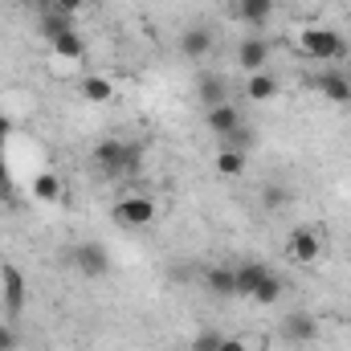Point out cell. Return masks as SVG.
I'll list each match as a JSON object with an SVG mask.
<instances>
[{
	"mask_svg": "<svg viewBox=\"0 0 351 351\" xmlns=\"http://www.w3.org/2000/svg\"><path fill=\"white\" fill-rule=\"evenodd\" d=\"M298 49H302L311 62H339V58H343V49H348V41H343L335 29L306 25V29L298 33Z\"/></svg>",
	"mask_w": 351,
	"mask_h": 351,
	"instance_id": "obj_1",
	"label": "cell"
},
{
	"mask_svg": "<svg viewBox=\"0 0 351 351\" xmlns=\"http://www.w3.org/2000/svg\"><path fill=\"white\" fill-rule=\"evenodd\" d=\"M29 302V286H25V269L16 265H0V311L8 319H21Z\"/></svg>",
	"mask_w": 351,
	"mask_h": 351,
	"instance_id": "obj_2",
	"label": "cell"
},
{
	"mask_svg": "<svg viewBox=\"0 0 351 351\" xmlns=\"http://www.w3.org/2000/svg\"><path fill=\"white\" fill-rule=\"evenodd\" d=\"M70 265H74L86 282H98V278L110 274V254H106L102 241H78V245L70 250Z\"/></svg>",
	"mask_w": 351,
	"mask_h": 351,
	"instance_id": "obj_3",
	"label": "cell"
},
{
	"mask_svg": "<svg viewBox=\"0 0 351 351\" xmlns=\"http://www.w3.org/2000/svg\"><path fill=\"white\" fill-rule=\"evenodd\" d=\"M278 335H282L286 348L302 351V348H311V343H319V319H315L311 311H290V315L282 319Z\"/></svg>",
	"mask_w": 351,
	"mask_h": 351,
	"instance_id": "obj_4",
	"label": "cell"
},
{
	"mask_svg": "<svg viewBox=\"0 0 351 351\" xmlns=\"http://www.w3.org/2000/svg\"><path fill=\"white\" fill-rule=\"evenodd\" d=\"M94 168L98 176H106V180H127V139H98L94 143Z\"/></svg>",
	"mask_w": 351,
	"mask_h": 351,
	"instance_id": "obj_5",
	"label": "cell"
},
{
	"mask_svg": "<svg viewBox=\"0 0 351 351\" xmlns=\"http://www.w3.org/2000/svg\"><path fill=\"white\" fill-rule=\"evenodd\" d=\"M286 254H290V262L294 265H315L319 262V254H323V237H319V229H311V225L290 229V237H286Z\"/></svg>",
	"mask_w": 351,
	"mask_h": 351,
	"instance_id": "obj_6",
	"label": "cell"
},
{
	"mask_svg": "<svg viewBox=\"0 0 351 351\" xmlns=\"http://www.w3.org/2000/svg\"><path fill=\"white\" fill-rule=\"evenodd\" d=\"M114 217H119V225H127V229H143V225L156 221V200L143 196V192H131V196H123V200L114 204Z\"/></svg>",
	"mask_w": 351,
	"mask_h": 351,
	"instance_id": "obj_7",
	"label": "cell"
},
{
	"mask_svg": "<svg viewBox=\"0 0 351 351\" xmlns=\"http://www.w3.org/2000/svg\"><path fill=\"white\" fill-rule=\"evenodd\" d=\"M311 86L319 90L327 102L335 106H351V82L343 70H323V74H311Z\"/></svg>",
	"mask_w": 351,
	"mask_h": 351,
	"instance_id": "obj_8",
	"label": "cell"
},
{
	"mask_svg": "<svg viewBox=\"0 0 351 351\" xmlns=\"http://www.w3.org/2000/svg\"><path fill=\"white\" fill-rule=\"evenodd\" d=\"M74 29V12H66V8H58V4H49V8H37V33L45 37V45L49 41H58L62 33H70Z\"/></svg>",
	"mask_w": 351,
	"mask_h": 351,
	"instance_id": "obj_9",
	"label": "cell"
},
{
	"mask_svg": "<svg viewBox=\"0 0 351 351\" xmlns=\"http://www.w3.org/2000/svg\"><path fill=\"white\" fill-rule=\"evenodd\" d=\"M245 119H241V110L233 106V102H221V106H208L204 110V127L217 135V139H225V135H233L237 127H241Z\"/></svg>",
	"mask_w": 351,
	"mask_h": 351,
	"instance_id": "obj_10",
	"label": "cell"
},
{
	"mask_svg": "<svg viewBox=\"0 0 351 351\" xmlns=\"http://www.w3.org/2000/svg\"><path fill=\"white\" fill-rule=\"evenodd\" d=\"M265 62H269V41H265V37H245V41L237 45V66H241V74H258V70H265Z\"/></svg>",
	"mask_w": 351,
	"mask_h": 351,
	"instance_id": "obj_11",
	"label": "cell"
},
{
	"mask_svg": "<svg viewBox=\"0 0 351 351\" xmlns=\"http://www.w3.org/2000/svg\"><path fill=\"white\" fill-rule=\"evenodd\" d=\"M265 274H269V265H265V262H241V265H233V294H237V298H254V290L262 286Z\"/></svg>",
	"mask_w": 351,
	"mask_h": 351,
	"instance_id": "obj_12",
	"label": "cell"
},
{
	"mask_svg": "<svg viewBox=\"0 0 351 351\" xmlns=\"http://www.w3.org/2000/svg\"><path fill=\"white\" fill-rule=\"evenodd\" d=\"M208 49H213V29H208V25H188V29L180 33V53H184V58L200 62V58H208Z\"/></svg>",
	"mask_w": 351,
	"mask_h": 351,
	"instance_id": "obj_13",
	"label": "cell"
},
{
	"mask_svg": "<svg viewBox=\"0 0 351 351\" xmlns=\"http://www.w3.org/2000/svg\"><path fill=\"white\" fill-rule=\"evenodd\" d=\"M196 98H200L204 110L208 106H221V102H229V82L221 74H200L196 78Z\"/></svg>",
	"mask_w": 351,
	"mask_h": 351,
	"instance_id": "obj_14",
	"label": "cell"
},
{
	"mask_svg": "<svg viewBox=\"0 0 351 351\" xmlns=\"http://www.w3.org/2000/svg\"><path fill=\"white\" fill-rule=\"evenodd\" d=\"M274 8H278V0H233V16L241 25H265L274 16Z\"/></svg>",
	"mask_w": 351,
	"mask_h": 351,
	"instance_id": "obj_15",
	"label": "cell"
},
{
	"mask_svg": "<svg viewBox=\"0 0 351 351\" xmlns=\"http://www.w3.org/2000/svg\"><path fill=\"white\" fill-rule=\"evenodd\" d=\"M278 90H282V82H278L269 70H258V74L245 78V98H250V102H274Z\"/></svg>",
	"mask_w": 351,
	"mask_h": 351,
	"instance_id": "obj_16",
	"label": "cell"
},
{
	"mask_svg": "<svg viewBox=\"0 0 351 351\" xmlns=\"http://www.w3.org/2000/svg\"><path fill=\"white\" fill-rule=\"evenodd\" d=\"M78 90H82V98H86L90 106H102V102H110V98H114V82H110V78H102V74H86V78L78 82Z\"/></svg>",
	"mask_w": 351,
	"mask_h": 351,
	"instance_id": "obj_17",
	"label": "cell"
},
{
	"mask_svg": "<svg viewBox=\"0 0 351 351\" xmlns=\"http://www.w3.org/2000/svg\"><path fill=\"white\" fill-rule=\"evenodd\" d=\"M49 49H53L62 62H78V58L86 53V41H82V33H78V29H70V33H62L58 41H49Z\"/></svg>",
	"mask_w": 351,
	"mask_h": 351,
	"instance_id": "obj_18",
	"label": "cell"
},
{
	"mask_svg": "<svg viewBox=\"0 0 351 351\" xmlns=\"http://www.w3.org/2000/svg\"><path fill=\"white\" fill-rule=\"evenodd\" d=\"M204 290L229 298V294H233V265H208V269H204Z\"/></svg>",
	"mask_w": 351,
	"mask_h": 351,
	"instance_id": "obj_19",
	"label": "cell"
},
{
	"mask_svg": "<svg viewBox=\"0 0 351 351\" xmlns=\"http://www.w3.org/2000/svg\"><path fill=\"white\" fill-rule=\"evenodd\" d=\"M33 196H37V200H45V204H58V200H62V176H58V172L33 176Z\"/></svg>",
	"mask_w": 351,
	"mask_h": 351,
	"instance_id": "obj_20",
	"label": "cell"
},
{
	"mask_svg": "<svg viewBox=\"0 0 351 351\" xmlns=\"http://www.w3.org/2000/svg\"><path fill=\"white\" fill-rule=\"evenodd\" d=\"M241 172H245V152L221 147V152H217V176H225V180H237Z\"/></svg>",
	"mask_w": 351,
	"mask_h": 351,
	"instance_id": "obj_21",
	"label": "cell"
},
{
	"mask_svg": "<svg viewBox=\"0 0 351 351\" xmlns=\"http://www.w3.org/2000/svg\"><path fill=\"white\" fill-rule=\"evenodd\" d=\"M278 298H282V278L269 269L262 278V286L254 290V302H258V306H278Z\"/></svg>",
	"mask_w": 351,
	"mask_h": 351,
	"instance_id": "obj_22",
	"label": "cell"
},
{
	"mask_svg": "<svg viewBox=\"0 0 351 351\" xmlns=\"http://www.w3.org/2000/svg\"><path fill=\"white\" fill-rule=\"evenodd\" d=\"M143 160H147V143L143 139H127V180L143 172Z\"/></svg>",
	"mask_w": 351,
	"mask_h": 351,
	"instance_id": "obj_23",
	"label": "cell"
},
{
	"mask_svg": "<svg viewBox=\"0 0 351 351\" xmlns=\"http://www.w3.org/2000/svg\"><path fill=\"white\" fill-rule=\"evenodd\" d=\"M262 204L274 208V213H282V208L290 204V188H286V184H269V188L262 192Z\"/></svg>",
	"mask_w": 351,
	"mask_h": 351,
	"instance_id": "obj_24",
	"label": "cell"
},
{
	"mask_svg": "<svg viewBox=\"0 0 351 351\" xmlns=\"http://www.w3.org/2000/svg\"><path fill=\"white\" fill-rule=\"evenodd\" d=\"M221 339H225V335H221L217 327H204V331H196V335H192V343H188V348H192V351H217V348H221Z\"/></svg>",
	"mask_w": 351,
	"mask_h": 351,
	"instance_id": "obj_25",
	"label": "cell"
},
{
	"mask_svg": "<svg viewBox=\"0 0 351 351\" xmlns=\"http://www.w3.org/2000/svg\"><path fill=\"white\" fill-rule=\"evenodd\" d=\"M0 204H16V180H12V168L4 164V156H0Z\"/></svg>",
	"mask_w": 351,
	"mask_h": 351,
	"instance_id": "obj_26",
	"label": "cell"
},
{
	"mask_svg": "<svg viewBox=\"0 0 351 351\" xmlns=\"http://www.w3.org/2000/svg\"><path fill=\"white\" fill-rule=\"evenodd\" d=\"M250 143H254V131H250L245 123H241V127H237L233 135H225V139H221V147H233V152H245Z\"/></svg>",
	"mask_w": 351,
	"mask_h": 351,
	"instance_id": "obj_27",
	"label": "cell"
},
{
	"mask_svg": "<svg viewBox=\"0 0 351 351\" xmlns=\"http://www.w3.org/2000/svg\"><path fill=\"white\" fill-rule=\"evenodd\" d=\"M21 339H16V327L12 323H0V351H16Z\"/></svg>",
	"mask_w": 351,
	"mask_h": 351,
	"instance_id": "obj_28",
	"label": "cell"
},
{
	"mask_svg": "<svg viewBox=\"0 0 351 351\" xmlns=\"http://www.w3.org/2000/svg\"><path fill=\"white\" fill-rule=\"evenodd\" d=\"M12 135H16V123H12L8 114H0V156H4V147L12 143Z\"/></svg>",
	"mask_w": 351,
	"mask_h": 351,
	"instance_id": "obj_29",
	"label": "cell"
},
{
	"mask_svg": "<svg viewBox=\"0 0 351 351\" xmlns=\"http://www.w3.org/2000/svg\"><path fill=\"white\" fill-rule=\"evenodd\" d=\"M217 351H250V348H245L241 339H229V335H225V339H221V348H217Z\"/></svg>",
	"mask_w": 351,
	"mask_h": 351,
	"instance_id": "obj_30",
	"label": "cell"
},
{
	"mask_svg": "<svg viewBox=\"0 0 351 351\" xmlns=\"http://www.w3.org/2000/svg\"><path fill=\"white\" fill-rule=\"evenodd\" d=\"M53 4H58V8H66V12H78L86 0H53Z\"/></svg>",
	"mask_w": 351,
	"mask_h": 351,
	"instance_id": "obj_31",
	"label": "cell"
},
{
	"mask_svg": "<svg viewBox=\"0 0 351 351\" xmlns=\"http://www.w3.org/2000/svg\"><path fill=\"white\" fill-rule=\"evenodd\" d=\"M343 74H348V82H351V70H343Z\"/></svg>",
	"mask_w": 351,
	"mask_h": 351,
	"instance_id": "obj_32",
	"label": "cell"
}]
</instances>
